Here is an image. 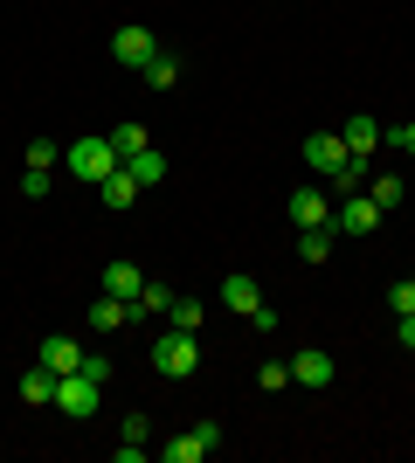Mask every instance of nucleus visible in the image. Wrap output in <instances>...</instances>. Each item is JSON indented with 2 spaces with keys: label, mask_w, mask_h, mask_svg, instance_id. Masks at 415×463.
<instances>
[{
  "label": "nucleus",
  "mask_w": 415,
  "mask_h": 463,
  "mask_svg": "<svg viewBox=\"0 0 415 463\" xmlns=\"http://www.w3.org/2000/svg\"><path fill=\"white\" fill-rule=\"evenodd\" d=\"M62 166H70L77 180H90V187H98V180H111V174H118L125 159L111 153V138H77V146H62Z\"/></svg>",
  "instance_id": "obj_1"
},
{
  "label": "nucleus",
  "mask_w": 415,
  "mask_h": 463,
  "mask_svg": "<svg viewBox=\"0 0 415 463\" xmlns=\"http://www.w3.org/2000/svg\"><path fill=\"white\" fill-rule=\"evenodd\" d=\"M153 367L159 373H166V381H187V373H194L201 367V339H194V332H159V339H153Z\"/></svg>",
  "instance_id": "obj_2"
},
{
  "label": "nucleus",
  "mask_w": 415,
  "mask_h": 463,
  "mask_svg": "<svg viewBox=\"0 0 415 463\" xmlns=\"http://www.w3.org/2000/svg\"><path fill=\"white\" fill-rule=\"evenodd\" d=\"M381 222H388V208H381L374 194H346V201H333V235H374Z\"/></svg>",
  "instance_id": "obj_3"
},
{
  "label": "nucleus",
  "mask_w": 415,
  "mask_h": 463,
  "mask_svg": "<svg viewBox=\"0 0 415 463\" xmlns=\"http://www.w3.org/2000/svg\"><path fill=\"white\" fill-rule=\"evenodd\" d=\"M98 402H104V387L90 381V373H62L56 381V415H70V422H90Z\"/></svg>",
  "instance_id": "obj_4"
},
{
  "label": "nucleus",
  "mask_w": 415,
  "mask_h": 463,
  "mask_svg": "<svg viewBox=\"0 0 415 463\" xmlns=\"http://www.w3.org/2000/svg\"><path fill=\"white\" fill-rule=\"evenodd\" d=\"M305 166H318V180H333V174H346V166H360V159L346 153L339 132H312L305 138Z\"/></svg>",
  "instance_id": "obj_5"
},
{
  "label": "nucleus",
  "mask_w": 415,
  "mask_h": 463,
  "mask_svg": "<svg viewBox=\"0 0 415 463\" xmlns=\"http://www.w3.org/2000/svg\"><path fill=\"white\" fill-rule=\"evenodd\" d=\"M215 443H222V429L215 422H194V429H180L174 443H159V463H201Z\"/></svg>",
  "instance_id": "obj_6"
},
{
  "label": "nucleus",
  "mask_w": 415,
  "mask_h": 463,
  "mask_svg": "<svg viewBox=\"0 0 415 463\" xmlns=\"http://www.w3.org/2000/svg\"><path fill=\"white\" fill-rule=\"evenodd\" d=\"M284 214H291L297 229H333V194H318V187H291Z\"/></svg>",
  "instance_id": "obj_7"
},
{
  "label": "nucleus",
  "mask_w": 415,
  "mask_h": 463,
  "mask_svg": "<svg viewBox=\"0 0 415 463\" xmlns=\"http://www.w3.org/2000/svg\"><path fill=\"white\" fill-rule=\"evenodd\" d=\"M111 56H118L125 70H146V62L159 56V49H153V28H138V21H125L118 35H111Z\"/></svg>",
  "instance_id": "obj_8"
},
{
  "label": "nucleus",
  "mask_w": 415,
  "mask_h": 463,
  "mask_svg": "<svg viewBox=\"0 0 415 463\" xmlns=\"http://www.w3.org/2000/svg\"><path fill=\"white\" fill-rule=\"evenodd\" d=\"M339 138H346V153H354L360 166H374V146H381V125H374V111H354L346 125H339Z\"/></svg>",
  "instance_id": "obj_9"
},
{
  "label": "nucleus",
  "mask_w": 415,
  "mask_h": 463,
  "mask_svg": "<svg viewBox=\"0 0 415 463\" xmlns=\"http://www.w3.org/2000/svg\"><path fill=\"white\" fill-rule=\"evenodd\" d=\"M90 326H98V332H125V326H138L132 298H111V290H98V298H90Z\"/></svg>",
  "instance_id": "obj_10"
},
{
  "label": "nucleus",
  "mask_w": 415,
  "mask_h": 463,
  "mask_svg": "<svg viewBox=\"0 0 415 463\" xmlns=\"http://www.w3.org/2000/svg\"><path fill=\"white\" fill-rule=\"evenodd\" d=\"M333 353H318V346H305V353H291V381L297 387H333Z\"/></svg>",
  "instance_id": "obj_11"
},
{
  "label": "nucleus",
  "mask_w": 415,
  "mask_h": 463,
  "mask_svg": "<svg viewBox=\"0 0 415 463\" xmlns=\"http://www.w3.org/2000/svg\"><path fill=\"white\" fill-rule=\"evenodd\" d=\"M98 290H111V298H138V290H146V270H138L132 256H118V263H104Z\"/></svg>",
  "instance_id": "obj_12"
},
{
  "label": "nucleus",
  "mask_w": 415,
  "mask_h": 463,
  "mask_svg": "<svg viewBox=\"0 0 415 463\" xmlns=\"http://www.w3.org/2000/svg\"><path fill=\"white\" fill-rule=\"evenodd\" d=\"M14 394H21L28 408H56V373H49V367L35 360V367H28V373L14 381Z\"/></svg>",
  "instance_id": "obj_13"
},
{
  "label": "nucleus",
  "mask_w": 415,
  "mask_h": 463,
  "mask_svg": "<svg viewBox=\"0 0 415 463\" xmlns=\"http://www.w3.org/2000/svg\"><path fill=\"white\" fill-rule=\"evenodd\" d=\"M42 367L62 381V373H77V367H83V346H77V339H42Z\"/></svg>",
  "instance_id": "obj_14"
},
{
  "label": "nucleus",
  "mask_w": 415,
  "mask_h": 463,
  "mask_svg": "<svg viewBox=\"0 0 415 463\" xmlns=\"http://www.w3.org/2000/svg\"><path fill=\"white\" fill-rule=\"evenodd\" d=\"M125 174H132L138 187H159V180H166V153H159V146H138V153L125 159Z\"/></svg>",
  "instance_id": "obj_15"
},
{
  "label": "nucleus",
  "mask_w": 415,
  "mask_h": 463,
  "mask_svg": "<svg viewBox=\"0 0 415 463\" xmlns=\"http://www.w3.org/2000/svg\"><path fill=\"white\" fill-rule=\"evenodd\" d=\"M98 194H104V208H111V214H125V208H132V201H138V194H146V187H138V180H132V174H125V166H118V174H111V180H98Z\"/></svg>",
  "instance_id": "obj_16"
},
{
  "label": "nucleus",
  "mask_w": 415,
  "mask_h": 463,
  "mask_svg": "<svg viewBox=\"0 0 415 463\" xmlns=\"http://www.w3.org/2000/svg\"><path fill=\"white\" fill-rule=\"evenodd\" d=\"M222 305H229V311H242V318H250V311L263 305V290H257V277H222Z\"/></svg>",
  "instance_id": "obj_17"
},
{
  "label": "nucleus",
  "mask_w": 415,
  "mask_h": 463,
  "mask_svg": "<svg viewBox=\"0 0 415 463\" xmlns=\"http://www.w3.org/2000/svg\"><path fill=\"white\" fill-rule=\"evenodd\" d=\"M132 311H138V326H146V318H166V311H174V290L159 284V277H146V290L132 298Z\"/></svg>",
  "instance_id": "obj_18"
},
{
  "label": "nucleus",
  "mask_w": 415,
  "mask_h": 463,
  "mask_svg": "<svg viewBox=\"0 0 415 463\" xmlns=\"http://www.w3.org/2000/svg\"><path fill=\"white\" fill-rule=\"evenodd\" d=\"M297 256H305V263H333V229H297Z\"/></svg>",
  "instance_id": "obj_19"
},
{
  "label": "nucleus",
  "mask_w": 415,
  "mask_h": 463,
  "mask_svg": "<svg viewBox=\"0 0 415 463\" xmlns=\"http://www.w3.org/2000/svg\"><path fill=\"white\" fill-rule=\"evenodd\" d=\"M367 194H374L381 208L395 214V208H401V201H409V180H401V174H374V187H367Z\"/></svg>",
  "instance_id": "obj_20"
},
{
  "label": "nucleus",
  "mask_w": 415,
  "mask_h": 463,
  "mask_svg": "<svg viewBox=\"0 0 415 463\" xmlns=\"http://www.w3.org/2000/svg\"><path fill=\"white\" fill-rule=\"evenodd\" d=\"M138 77L153 83V90H174V83H180V56H153L146 70H138Z\"/></svg>",
  "instance_id": "obj_21"
},
{
  "label": "nucleus",
  "mask_w": 415,
  "mask_h": 463,
  "mask_svg": "<svg viewBox=\"0 0 415 463\" xmlns=\"http://www.w3.org/2000/svg\"><path fill=\"white\" fill-rule=\"evenodd\" d=\"M104 138H111V153H118V159H132L138 146H146V132H138V125H111Z\"/></svg>",
  "instance_id": "obj_22"
},
{
  "label": "nucleus",
  "mask_w": 415,
  "mask_h": 463,
  "mask_svg": "<svg viewBox=\"0 0 415 463\" xmlns=\"http://www.w3.org/2000/svg\"><path fill=\"white\" fill-rule=\"evenodd\" d=\"M257 387H263V394H277V387H291V360H263Z\"/></svg>",
  "instance_id": "obj_23"
},
{
  "label": "nucleus",
  "mask_w": 415,
  "mask_h": 463,
  "mask_svg": "<svg viewBox=\"0 0 415 463\" xmlns=\"http://www.w3.org/2000/svg\"><path fill=\"white\" fill-rule=\"evenodd\" d=\"M49 180H56L49 166H28V174H21V194H28V201H49Z\"/></svg>",
  "instance_id": "obj_24"
},
{
  "label": "nucleus",
  "mask_w": 415,
  "mask_h": 463,
  "mask_svg": "<svg viewBox=\"0 0 415 463\" xmlns=\"http://www.w3.org/2000/svg\"><path fill=\"white\" fill-rule=\"evenodd\" d=\"M28 166H49V174H56V166H62V146H49V138H35V146H28Z\"/></svg>",
  "instance_id": "obj_25"
},
{
  "label": "nucleus",
  "mask_w": 415,
  "mask_h": 463,
  "mask_svg": "<svg viewBox=\"0 0 415 463\" xmlns=\"http://www.w3.org/2000/svg\"><path fill=\"white\" fill-rule=\"evenodd\" d=\"M166 318H174L180 332H194V326H201V305H194V298H174V311H166Z\"/></svg>",
  "instance_id": "obj_26"
},
{
  "label": "nucleus",
  "mask_w": 415,
  "mask_h": 463,
  "mask_svg": "<svg viewBox=\"0 0 415 463\" xmlns=\"http://www.w3.org/2000/svg\"><path fill=\"white\" fill-rule=\"evenodd\" d=\"M77 373H90L98 387H111V360H104V353H83V367H77Z\"/></svg>",
  "instance_id": "obj_27"
},
{
  "label": "nucleus",
  "mask_w": 415,
  "mask_h": 463,
  "mask_svg": "<svg viewBox=\"0 0 415 463\" xmlns=\"http://www.w3.org/2000/svg\"><path fill=\"white\" fill-rule=\"evenodd\" d=\"M388 305H395V318H401V311H415V277H401V284L388 290Z\"/></svg>",
  "instance_id": "obj_28"
},
{
  "label": "nucleus",
  "mask_w": 415,
  "mask_h": 463,
  "mask_svg": "<svg viewBox=\"0 0 415 463\" xmlns=\"http://www.w3.org/2000/svg\"><path fill=\"white\" fill-rule=\"evenodd\" d=\"M381 138H388V146H401V153L415 159V125H395V132H381Z\"/></svg>",
  "instance_id": "obj_29"
},
{
  "label": "nucleus",
  "mask_w": 415,
  "mask_h": 463,
  "mask_svg": "<svg viewBox=\"0 0 415 463\" xmlns=\"http://www.w3.org/2000/svg\"><path fill=\"white\" fill-rule=\"evenodd\" d=\"M395 339H401V346L415 353V311H401V318H395Z\"/></svg>",
  "instance_id": "obj_30"
}]
</instances>
